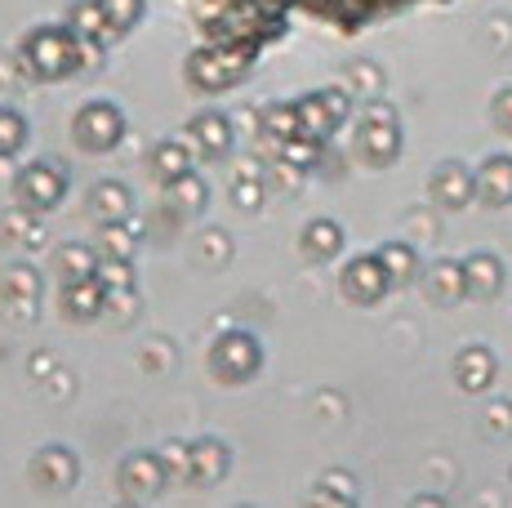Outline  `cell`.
<instances>
[{
    "mask_svg": "<svg viewBox=\"0 0 512 508\" xmlns=\"http://www.w3.org/2000/svg\"><path fill=\"white\" fill-rule=\"evenodd\" d=\"M107 45H90L72 32V23H36L32 32L18 41V72L32 81H67V76L85 72V67H103Z\"/></svg>",
    "mask_w": 512,
    "mask_h": 508,
    "instance_id": "cell-1",
    "label": "cell"
},
{
    "mask_svg": "<svg viewBox=\"0 0 512 508\" xmlns=\"http://www.w3.org/2000/svg\"><path fill=\"white\" fill-rule=\"evenodd\" d=\"M285 14L312 18V23H326L343 36H357L374 23H388V18L406 14L415 5H428V0H272Z\"/></svg>",
    "mask_w": 512,
    "mask_h": 508,
    "instance_id": "cell-2",
    "label": "cell"
},
{
    "mask_svg": "<svg viewBox=\"0 0 512 508\" xmlns=\"http://www.w3.org/2000/svg\"><path fill=\"white\" fill-rule=\"evenodd\" d=\"M254 63H259V54L254 50H236V45H210L201 41L192 54L183 58V81L192 94H228L236 85L245 81V76L254 72Z\"/></svg>",
    "mask_w": 512,
    "mask_h": 508,
    "instance_id": "cell-3",
    "label": "cell"
},
{
    "mask_svg": "<svg viewBox=\"0 0 512 508\" xmlns=\"http://www.w3.org/2000/svg\"><path fill=\"white\" fill-rule=\"evenodd\" d=\"M352 152H357V161L370 165V170H388V165H397V156H401V116H397V107L370 99L366 112H361V121H357Z\"/></svg>",
    "mask_w": 512,
    "mask_h": 508,
    "instance_id": "cell-4",
    "label": "cell"
},
{
    "mask_svg": "<svg viewBox=\"0 0 512 508\" xmlns=\"http://www.w3.org/2000/svg\"><path fill=\"white\" fill-rule=\"evenodd\" d=\"M67 188H72V179H67V170L54 161V156H41V161H27L18 165L14 183H9V192H14V205L27 214H49L58 210L67 197Z\"/></svg>",
    "mask_w": 512,
    "mask_h": 508,
    "instance_id": "cell-5",
    "label": "cell"
},
{
    "mask_svg": "<svg viewBox=\"0 0 512 508\" xmlns=\"http://www.w3.org/2000/svg\"><path fill=\"white\" fill-rule=\"evenodd\" d=\"M125 112L116 103H107V99H90V103H81L76 107V116H72V143L81 152H90V156H107V152H116L125 143Z\"/></svg>",
    "mask_w": 512,
    "mask_h": 508,
    "instance_id": "cell-6",
    "label": "cell"
},
{
    "mask_svg": "<svg viewBox=\"0 0 512 508\" xmlns=\"http://www.w3.org/2000/svg\"><path fill=\"white\" fill-rule=\"evenodd\" d=\"M259 370H263V344L250 330H223L210 344V375L219 384H228V388L250 384Z\"/></svg>",
    "mask_w": 512,
    "mask_h": 508,
    "instance_id": "cell-7",
    "label": "cell"
},
{
    "mask_svg": "<svg viewBox=\"0 0 512 508\" xmlns=\"http://www.w3.org/2000/svg\"><path fill=\"white\" fill-rule=\"evenodd\" d=\"M170 482H174V473L161 459V451H134V455L121 459V468H116V491H121V500H130V504L161 500Z\"/></svg>",
    "mask_w": 512,
    "mask_h": 508,
    "instance_id": "cell-8",
    "label": "cell"
},
{
    "mask_svg": "<svg viewBox=\"0 0 512 508\" xmlns=\"http://www.w3.org/2000/svg\"><path fill=\"white\" fill-rule=\"evenodd\" d=\"M388 290H392V277H388V268H383L379 250H374V254H352V259L339 268V295L348 299L352 308L383 304V295H388Z\"/></svg>",
    "mask_w": 512,
    "mask_h": 508,
    "instance_id": "cell-9",
    "label": "cell"
},
{
    "mask_svg": "<svg viewBox=\"0 0 512 508\" xmlns=\"http://www.w3.org/2000/svg\"><path fill=\"white\" fill-rule=\"evenodd\" d=\"M187 143L196 148L201 161H228L232 148H236L232 116L219 112V107H201V112H192V121H187Z\"/></svg>",
    "mask_w": 512,
    "mask_h": 508,
    "instance_id": "cell-10",
    "label": "cell"
},
{
    "mask_svg": "<svg viewBox=\"0 0 512 508\" xmlns=\"http://www.w3.org/2000/svg\"><path fill=\"white\" fill-rule=\"evenodd\" d=\"M41 295H45L41 268H32V263H14V268L0 272V304H5V312L14 321H32Z\"/></svg>",
    "mask_w": 512,
    "mask_h": 508,
    "instance_id": "cell-11",
    "label": "cell"
},
{
    "mask_svg": "<svg viewBox=\"0 0 512 508\" xmlns=\"http://www.w3.org/2000/svg\"><path fill=\"white\" fill-rule=\"evenodd\" d=\"M76 477H81V459H76L72 446H41V451L32 455V482L36 491L45 495H67L76 486Z\"/></svg>",
    "mask_w": 512,
    "mask_h": 508,
    "instance_id": "cell-12",
    "label": "cell"
},
{
    "mask_svg": "<svg viewBox=\"0 0 512 508\" xmlns=\"http://www.w3.org/2000/svg\"><path fill=\"white\" fill-rule=\"evenodd\" d=\"M107 299H112V290H107V281L98 277H81V281H63L58 286V312H63L67 321H98L107 317Z\"/></svg>",
    "mask_w": 512,
    "mask_h": 508,
    "instance_id": "cell-13",
    "label": "cell"
},
{
    "mask_svg": "<svg viewBox=\"0 0 512 508\" xmlns=\"http://www.w3.org/2000/svg\"><path fill=\"white\" fill-rule=\"evenodd\" d=\"M428 197L441 210H468L477 201V170H468L464 161H441L428 179Z\"/></svg>",
    "mask_w": 512,
    "mask_h": 508,
    "instance_id": "cell-14",
    "label": "cell"
},
{
    "mask_svg": "<svg viewBox=\"0 0 512 508\" xmlns=\"http://www.w3.org/2000/svg\"><path fill=\"white\" fill-rule=\"evenodd\" d=\"M232 468V451L219 442V437H205V442L187 446V482L192 486H219Z\"/></svg>",
    "mask_w": 512,
    "mask_h": 508,
    "instance_id": "cell-15",
    "label": "cell"
},
{
    "mask_svg": "<svg viewBox=\"0 0 512 508\" xmlns=\"http://www.w3.org/2000/svg\"><path fill=\"white\" fill-rule=\"evenodd\" d=\"M423 295L437 308H455L468 299V281H464V263L455 259H437L423 268Z\"/></svg>",
    "mask_w": 512,
    "mask_h": 508,
    "instance_id": "cell-16",
    "label": "cell"
},
{
    "mask_svg": "<svg viewBox=\"0 0 512 508\" xmlns=\"http://www.w3.org/2000/svg\"><path fill=\"white\" fill-rule=\"evenodd\" d=\"M196 148L187 143V134L183 139H161V143H152V152H147V170H152V179L161 183H174V179H183L187 170H196Z\"/></svg>",
    "mask_w": 512,
    "mask_h": 508,
    "instance_id": "cell-17",
    "label": "cell"
},
{
    "mask_svg": "<svg viewBox=\"0 0 512 508\" xmlns=\"http://www.w3.org/2000/svg\"><path fill=\"white\" fill-rule=\"evenodd\" d=\"M464 281H468V299H481V304H486V299L504 295L508 272H504V263H499V254L477 250L464 259Z\"/></svg>",
    "mask_w": 512,
    "mask_h": 508,
    "instance_id": "cell-18",
    "label": "cell"
},
{
    "mask_svg": "<svg viewBox=\"0 0 512 508\" xmlns=\"http://www.w3.org/2000/svg\"><path fill=\"white\" fill-rule=\"evenodd\" d=\"M495 375H499V361L486 344H468L464 353L455 357V384L464 388V393H486V388L495 384Z\"/></svg>",
    "mask_w": 512,
    "mask_h": 508,
    "instance_id": "cell-19",
    "label": "cell"
},
{
    "mask_svg": "<svg viewBox=\"0 0 512 508\" xmlns=\"http://www.w3.org/2000/svg\"><path fill=\"white\" fill-rule=\"evenodd\" d=\"M477 201L490 210L512 205V156H486L477 165Z\"/></svg>",
    "mask_w": 512,
    "mask_h": 508,
    "instance_id": "cell-20",
    "label": "cell"
},
{
    "mask_svg": "<svg viewBox=\"0 0 512 508\" xmlns=\"http://www.w3.org/2000/svg\"><path fill=\"white\" fill-rule=\"evenodd\" d=\"M343 228L334 219H312V223H303V232H299V254L308 263H334L343 254Z\"/></svg>",
    "mask_w": 512,
    "mask_h": 508,
    "instance_id": "cell-21",
    "label": "cell"
},
{
    "mask_svg": "<svg viewBox=\"0 0 512 508\" xmlns=\"http://www.w3.org/2000/svg\"><path fill=\"white\" fill-rule=\"evenodd\" d=\"M90 219L98 223H116V219H134V192L121 179H98L90 188Z\"/></svg>",
    "mask_w": 512,
    "mask_h": 508,
    "instance_id": "cell-22",
    "label": "cell"
},
{
    "mask_svg": "<svg viewBox=\"0 0 512 508\" xmlns=\"http://www.w3.org/2000/svg\"><path fill=\"white\" fill-rule=\"evenodd\" d=\"M165 210H174L179 219H196V214L210 210V183L196 170H187L183 179L165 183Z\"/></svg>",
    "mask_w": 512,
    "mask_h": 508,
    "instance_id": "cell-23",
    "label": "cell"
},
{
    "mask_svg": "<svg viewBox=\"0 0 512 508\" xmlns=\"http://www.w3.org/2000/svg\"><path fill=\"white\" fill-rule=\"evenodd\" d=\"M299 134H308V139H321V143H330L334 134L343 130L339 121H334V112H330V103H326V94L321 90H308V94H299Z\"/></svg>",
    "mask_w": 512,
    "mask_h": 508,
    "instance_id": "cell-24",
    "label": "cell"
},
{
    "mask_svg": "<svg viewBox=\"0 0 512 508\" xmlns=\"http://www.w3.org/2000/svg\"><path fill=\"white\" fill-rule=\"evenodd\" d=\"M98 254L94 246H85V241H63V246L54 250V272H58V286L63 281H81V277H94L98 272Z\"/></svg>",
    "mask_w": 512,
    "mask_h": 508,
    "instance_id": "cell-25",
    "label": "cell"
},
{
    "mask_svg": "<svg viewBox=\"0 0 512 508\" xmlns=\"http://www.w3.org/2000/svg\"><path fill=\"white\" fill-rule=\"evenodd\" d=\"M67 23H72V32L81 36V41H90V45L116 41V32H112V23H107V14H103L98 0H76V5L67 9Z\"/></svg>",
    "mask_w": 512,
    "mask_h": 508,
    "instance_id": "cell-26",
    "label": "cell"
},
{
    "mask_svg": "<svg viewBox=\"0 0 512 508\" xmlns=\"http://www.w3.org/2000/svg\"><path fill=\"white\" fill-rule=\"evenodd\" d=\"M139 241H143V228L130 219L98 223V254H107V259H134Z\"/></svg>",
    "mask_w": 512,
    "mask_h": 508,
    "instance_id": "cell-27",
    "label": "cell"
},
{
    "mask_svg": "<svg viewBox=\"0 0 512 508\" xmlns=\"http://www.w3.org/2000/svg\"><path fill=\"white\" fill-rule=\"evenodd\" d=\"M379 259H383V268H388L392 286H410V281H419L423 263H419V250L410 246V241H383Z\"/></svg>",
    "mask_w": 512,
    "mask_h": 508,
    "instance_id": "cell-28",
    "label": "cell"
},
{
    "mask_svg": "<svg viewBox=\"0 0 512 508\" xmlns=\"http://www.w3.org/2000/svg\"><path fill=\"white\" fill-rule=\"evenodd\" d=\"M277 161L294 165V170H303V174H312V170H321V161H326V143L308 139V134H294V139H285L277 148Z\"/></svg>",
    "mask_w": 512,
    "mask_h": 508,
    "instance_id": "cell-29",
    "label": "cell"
},
{
    "mask_svg": "<svg viewBox=\"0 0 512 508\" xmlns=\"http://www.w3.org/2000/svg\"><path fill=\"white\" fill-rule=\"evenodd\" d=\"M259 125H263V134H268V139H277V148H281L285 139H294V134H299V103H294V99L268 103L259 112Z\"/></svg>",
    "mask_w": 512,
    "mask_h": 508,
    "instance_id": "cell-30",
    "label": "cell"
},
{
    "mask_svg": "<svg viewBox=\"0 0 512 508\" xmlns=\"http://www.w3.org/2000/svg\"><path fill=\"white\" fill-rule=\"evenodd\" d=\"M27 139H32V125H27V116L18 112V107H5V103H0V161H5V156H18V152H23Z\"/></svg>",
    "mask_w": 512,
    "mask_h": 508,
    "instance_id": "cell-31",
    "label": "cell"
},
{
    "mask_svg": "<svg viewBox=\"0 0 512 508\" xmlns=\"http://www.w3.org/2000/svg\"><path fill=\"white\" fill-rule=\"evenodd\" d=\"M98 5H103L107 23H112V32H116V41H121V36H130L134 27L147 18V0H98Z\"/></svg>",
    "mask_w": 512,
    "mask_h": 508,
    "instance_id": "cell-32",
    "label": "cell"
},
{
    "mask_svg": "<svg viewBox=\"0 0 512 508\" xmlns=\"http://www.w3.org/2000/svg\"><path fill=\"white\" fill-rule=\"evenodd\" d=\"M232 205L236 210H245V214H254L263 205V179H259L254 165H245V170L232 179Z\"/></svg>",
    "mask_w": 512,
    "mask_h": 508,
    "instance_id": "cell-33",
    "label": "cell"
},
{
    "mask_svg": "<svg viewBox=\"0 0 512 508\" xmlns=\"http://www.w3.org/2000/svg\"><path fill=\"white\" fill-rule=\"evenodd\" d=\"M348 90H352V94H366V99H379V90H383V67L370 63V58H357V63H348Z\"/></svg>",
    "mask_w": 512,
    "mask_h": 508,
    "instance_id": "cell-34",
    "label": "cell"
},
{
    "mask_svg": "<svg viewBox=\"0 0 512 508\" xmlns=\"http://www.w3.org/2000/svg\"><path fill=\"white\" fill-rule=\"evenodd\" d=\"M98 277L107 281V290H139V272H134V259H98Z\"/></svg>",
    "mask_w": 512,
    "mask_h": 508,
    "instance_id": "cell-35",
    "label": "cell"
},
{
    "mask_svg": "<svg viewBox=\"0 0 512 508\" xmlns=\"http://www.w3.org/2000/svg\"><path fill=\"white\" fill-rule=\"evenodd\" d=\"M228 254H232L228 232H223V228H205V241H201V259H205V268H223V263H228Z\"/></svg>",
    "mask_w": 512,
    "mask_h": 508,
    "instance_id": "cell-36",
    "label": "cell"
},
{
    "mask_svg": "<svg viewBox=\"0 0 512 508\" xmlns=\"http://www.w3.org/2000/svg\"><path fill=\"white\" fill-rule=\"evenodd\" d=\"M317 500H339V504H352V500H357V491H352V477L330 473L326 482L317 486Z\"/></svg>",
    "mask_w": 512,
    "mask_h": 508,
    "instance_id": "cell-37",
    "label": "cell"
},
{
    "mask_svg": "<svg viewBox=\"0 0 512 508\" xmlns=\"http://www.w3.org/2000/svg\"><path fill=\"white\" fill-rule=\"evenodd\" d=\"M134 312H139V290H112V299H107V317L130 321Z\"/></svg>",
    "mask_w": 512,
    "mask_h": 508,
    "instance_id": "cell-38",
    "label": "cell"
},
{
    "mask_svg": "<svg viewBox=\"0 0 512 508\" xmlns=\"http://www.w3.org/2000/svg\"><path fill=\"white\" fill-rule=\"evenodd\" d=\"M174 361H179V353H174L170 344H152L143 353V366L152 370V375H165V370H174Z\"/></svg>",
    "mask_w": 512,
    "mask_h": 508,
    "instance_id": "cell-39",
    "label": "cell"
},
{
    "mask_svg": "<svg viewBox=\"0 0 512 508\" xmlns=\"http://www.w3.org/2000/svg\"><path fill=\"white\" fill-rule=\"evenodd\" d=\"M490 116H495V130L512 134V85H504V90L495 94V103H490Z\"/></svg>",
    "mask_w": 512,
    "mask_h": 508,
    "instance_id": "cell-40",
    "label": "cell"
},
{
    "mask_svg": "<svg viewBox=\"0 0 512 508\" xmlns=\"http://www.w3.org/2000/svg\"><path fill=\"white\" fill-rule=\"evenodd\" d=\"M161 459L170 464V473H174V477H183V473H187V446H183V442H165V446H161Z\"/></svg>",
    "mask_w": 512,
    "mask_h": 508,
    "instance_id": "cell-41",
    "label": "cell"
},
{
    "mask_svg": "<svg viewBox=\"0 0 512 508\" xmlns=\"http://www.w3.org/2000/svg\"><path fill=\"white\" fill-rule=\"evenodd\" d=\"M486 424L495 428V433H512V406L508 402H499V406H490V415H486Z\"/></svg>",
    "mask_w": 512,
    "mask_h": 508,
    "instance_id": "cell-42",
    "label": "cell"
}]
</instances>
